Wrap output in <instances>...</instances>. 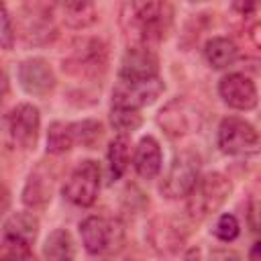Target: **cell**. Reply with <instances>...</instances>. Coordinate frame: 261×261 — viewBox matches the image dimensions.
I'll list each match as a JSON object with an SVG mask.
<instances>
[{
	"label": "cell",
	"instance_id": "6da1fadb",
	"mask_svg": "<svg viewBox=\"0 0 261 261\" xmlns=\"http://www.w3.org/2000/svg\"><path fill=\"white\" fill-rule=\"evenodd\" d=\"M120 29L130 45L159 43L171 29L173 8L167 0H124L120 8Z\"/></svg>",
	"mask_w": 261,
	"mask_h": 261
},
{
	"label": "cell",
	"instance_id": "7a4b0ae2",
	"mask_svg": "<svg viewBox=\"0 0 261 261\" xmlns=\"http://www.w3.org/2000/svg\"><path fill=\"white\" fill-rule=\"evenodd\" d=\"M232 192L230 179L220 171H210L200 175L194 190L188 194V212L194 220H204L228 200Z\"/></svg>",
	"mask_w": 261,
	"mask_h": 261
},
{
	"label": "cell",
	"instance_id": "3957f363",
	"mask_svg": "<svg viewBox=\"0 0 261 261\" xmlns=\"http://www.w3.org/2000/svg\"><path fill=\"white\" fill-rule=\"evenodd\" d=\"M157 124L169 139H179L192 133H198L204 124V110L200 104L186 96L171 98L159 112Z\"/></svg>",
	"mask_w": 261,
	"mask_h": 261
},
{
	"label": "cell",
	"instance_id": "277c9868",
	"mask_svg": "<svg viewBox=\"0 0 261 261\" xmlns=\"http://www.w3.org/2000/svg\"><path fill=\"white\" fill-rule=\"evenodd\" d=\"M106 45L100 39H77L63 59V71L80 80H100L106 73Z\"/></svg>",
	"mask_w": 261,
	"mask_h": 261
},
{
	"label": "cell",
	"instance_id": "5b68a950",
	"mask_svg": "<svg viewBox=\"0 0 261 261\" xmlns=\"http://www.w3.org/2000/svg\"><path fill=\"white\" fill-rule=\"evenodd\" d=\"M4 130L14 147L22 151H33L39 143V130H41L39 108L29 102L16 104L4 114Z\"/></svg>",
	"mask_w": 261,
	"mask_h": 261
},
{
	"label": "cell",
	"instance_id": "8992f818",
	"mask_svg": "<svg viewBox=\"0 0 261 261\" xmlns=\"http://www.w3.org/2000/svg\"><path fill=\"white\" fill-rule=\"evenodd\" d=\"M200 179V159L192 151H181L173 157L159 192L167 200H179L188 198V194L194 190V186Z\"/></svg>",
	"mask_w": 261,
	"mask_h": 261
},
{
	"label": "cell",
	"instance_id": "52a82bcc",
	"mask_svg": "<svg viewBox=\"0 0 261 261\" xmlns=\"http://www.w3.org/2000/svg\"><path fill=\"white\" fill-rule=\"evenodd\" d=\"M216 143L226 155H251L259 151V133L249 120L241 116H226L218 124Z\"/></svg>",
	"mask_w": 261,
	"mask_h": 261
},
{
	"label": "cell",
	"instance_id": "ba28073f",
	"mask_svg": "<svg viewBox=\"0 0 261 261\" xmlns=\"http://www.w3.org/2000/svg\"><path fill=\"white\" fill-rule=\"evenodd\" d=\"M100 177H102V171H100L98 161L94 159L80 161L63 186L65 200L80 208L92 206L100 192Z\"/></svg>",
	"mask_w": 261,
	"mask_h": 261
},
{
	"label": "cell",
	"instance_id": "9c48e42d",
	"mask_svg": "<svg viewBox=\"0 0 261 261\" xmlns=\"http://www.w3.org/2000/svg\"><path fill=\"white\" fill-rule=\"evenodd\" d=\"M80 237L90 255H104L122 247V226L104 216H86L80 222Z\"/></svg>",
	"mask_w": 261,
	"mask_h": 261
},
{
	"label": "cell",
	"instance_id": "30bf717a",
	"mask_svg": "<svg viewBox=\"0 0 261 261\" xmlns=\"http://www.w3.org/2000/svg\"><path fill=\"white\" fill-rule=\"evenodd\" d=\"M165 90V84L161 77H147V80H122L114 84L112 90V106H124V108H145L153 104Z\"/></svg>",
	"mask_w": 261,
	"mask_h": 261
},
{
	"label": "cell",
	"instance_id": "8fae6325",
	"mask_svg": "<svg viewBox=\"0 0 261 261\" xmlns=\"http://www.w3.org/2000/svg\"><path fill=\"white\" fill-rule=\"evenodd\" d=\"M16 77H18L20 88L29 96H37V98L49 96L55 90V84H57L51 65L43 57L22 59L16 67Z\"/></svg>",
	"mask_w": 261,
	"mask_h": 261
},
{
	"label": "cell",
	"instance_id": "7c38bea8",
	"mask_svg": "<svg viewBox=\"0 0 261 261\" xmlns=\"http://www.w3.org/2000/svg\"><path fill=\"white\" fill-rule=\"evenodd\" d=\"M218 94L222 98V102L228 108L234 110H253L259 102L257 96V88L253 84L251 77H247L245 73H226L220 84H218Z\"/></svg>",
	"mask_w": 261,
	"mask_h": 261
},
{
	"label": "cell",
	"instance_id": "4fadbf2b",
	"mask_svg": "<svg viewBox=\"0 0 261 261\" xmlns=\"http://www.w3.org/2000/svg\"><path fill=\"white\" fill-rule=\"evenodd\" d=\"M159 73V59L147 45H130L118 67V77L122 80H147L157 77Z\"/></svg>",
	"mask_w": 261,
	"mask_h": 261
},
{
	"label": "cell",
	"instance_id": "5bb4252c",
	"mask_svg": "<svg viewBox=\"0 0 261 261\" xmlns=\"http://www.w3.org/2000/svg\"><path fill=\"white\" fill-rule=\"evenodd\" d=\"M163 165V153H161V145L155 137L145 135L133 153V167L137 171V175L141 179H155L161 171Z\"/></svg>",
	"mask_w": 261,
	"mask_h": 261
},
{
	"label": "cell",
	"instance_id": "9a60e30c",
	"mask_svg": "<svg viewBox=\"0 0 261 261\" xmlns=\"http://www.w3.org/2000/svg\"><path fill=\"white\" fill-rule=\"evenodd\" d=\"M39 220L31 212H12L2 224V243L0 245H31L37 241Z\"/></svg>",
	"mask_w": 261,
	"mask_h": 261
},
{
	"label": "cell",
	"instance_id": "2e32d148",
	"mask_svg": "<svg viewBox=\"0 0 261 261\" xmlns=\"http://www.w3.org/2000/svg\"><path fill=\"white\" fill-rule=\"evenodd\" d=\"M147 239L151 243V247L157 251V253H175L184 247L186 243V234L184 230L179 228L177 222L169 220V218H155L151 224H149V230H147Z\"/></svg>",
	"mask_w": 261,
	"mask_h": 261
},
{
	"label": "cell",
	"instance_id": "e0dca14e",
	"mask_svg": "<svg viewBox=\"0 0 261 261\" xmlns=\"http://www.w3.org/2000/svg\"><path fill=\"white\" fill-rule=\"evenodd\" d=\"M51 194H53V179L49 171L43 165H39L27 177V184L22 188V202L33 210H43L51 202Z\"/></svg>",
	"mask_w": 261,
	"mask_h": 261
},
{
	"label": "cell",
	"instance_id": "ac0fdd59",
	"mask_svg": "<svg viewBox=\"0 0 261 261\" xmlns=\"http://www.w3.org/2000/svg\"><path fill=\"white\" fill-rule=\"evenodd\" d=\"M204 57L210 67L224 69V67H230L239 59V47L228 37H212L204 45Z\"/></svg>",
	"mask_w": 261,
	"mask_h": 261
},
{
	"label": "cell",
	"instance_id": "d6986e66",
	"mask_svg": "<svg viewBox=\"0 0 261 261\" xmlns=\"http://www.w3.org/2000/svg\"><path fill=\"white\" fill-rule=\"evenodd\" d=\"M61 16L69 29H88L98 20V12L92 0H63Z\"/></svg>",
	"mask_w": 261,
	"mask_h": 261
},
{
	"label": "cell",
	"instance_id": "ffe728a7",
	"mask_svg": "<svg viewBox=\"0 0 261 261\" xmlns=\"http://www.w3.org/2000/svg\"><path fill=\"white\" fill-rule=\"evenodd\" d=\"M130 139L128 135H118L116 139L110 141L108 145V153H106V159H108V173L112 179H120L124 175V171L128 169V163H130Z\"/></svg>",
	"mask_w": 261,
	"mask_h": 261
},
{
	"label": "cell",
	"instance_id": "44dd1931",
	"mask_svg": "<svg viewBox=\"0 0 261 261\" xmlns=\"http://www.w3.org/2000/svg\"><path fill=\"white\" fill-rule=\"evenodd\" d=\"M43 257L45 259H55V261H65L75 257V247L73 239L65 228H55L43 245Z\"/></svg>",
	"mask_w": 261,
	"mask_h": 261
},
{
	"label": "cell",
	"instance_id": "7402d4cb",
	"mask_svg": "<svg viewBox=\"0 0 261 261\" xmlns=\"http://www.w3.org/2000/svg\"><path fill=\"white\" fill-rule=\"evenodd\" d=\"M73 145H75V139H73L71 122L55 120V122L49 124V130H47V153L61 155V153L69 151Z\"/></svg>",
	"mask_w": 261,
	"mask_h": 261
},
{
	"label": "cell",
	"instance_id": "603a6c76",
	"mask_svg": "<svg viewBox=\"0 0 261 261\" xmlns=\"http://www.w3.org/2000/svg\"><path fill=\"white\" fill-rule=\"evenodd\" d=\"M71 130H73L75 145H82L86 149H94L104 135V126L96 118H84V120L71 122Z\"/></svg>",
	"mask_w": 261,
	"mask_h": 261
},
{
	"label": "cell",
	"instance_id": "cb8c5ba5",
	"mask_svg": "<svg viewBox=\"0 0 261 261\" xmlns=\"http://www.w3.org/2000/svg\"><path fill=\"white\" fill-rule=\"evenodd\" d=\"M110 124L118 135H133L141 124L143 116L137 108H124V106H112L110 110Z\"/></svg>",
	"mask_w": 261,
	"mask_h": 261
},
{
	"label": "cell",
	"instance_id": "d4e9b609",
	"mask_svg": "<svg viewBox=\"0 0 261 261\" xmlns=\"http://www.w3.org/2000/svg\"><path fill=\"white\" fill-rule=\"evenodd\" d=\"M241 232V226H239V220L234 214H220L212 226V234L218 239V241H224V243H230L239 237Z\"/></svg>",
	"mask_w": 261,
	"mask_h": 261
},
{
	"label": "cell",
	"instance_id": "484cf974",
	"mask_svg": "<svg viewBox=\"0 0 261 261\" xmlns=\"http://www.w3.org/2000/svg\"><path fill=\"white\" fill-rule=\"evenodd\" d=\"M14 39H16V33H14V29H12V18H10L8 8H4V12H2V33H0L2 49L10 51L12 45H14Z\"/></svg>",
	"mask_w": 261,
	"mask_h": 261
},
{
	"label": "cell",
	"instance_id": "4316f807",
	"mask_svg": "<svg viewBox=\"0 0 261 261\" xmlns=\"http://www.w3.org/2000/svg\"><path fill=\"white\" fill-rule=\"evenodd\" d=\"M247 220H249L251 232H255L257 237H261V200H251L249 202Z\"/></svg>",
	"mask_w": 261,
	"mask_h": 261
},
{
	"label": "cell",
	"instance_id": "83f0119b",
	"mask_svg": "<svg viewBox=\"0 0 261 261\" xmlns=\"http://www.w3.org/2000/svg\"><path fill=\"white\" fill-rule=\"evenodd\" d=\"M261 6V0H232V8L241 14H251Z\"/></svg>",
	"mask_w": 261,
	"mask_h": 261
},
{
	"label": "cell",
	"instance_id": "f1b7e54d",
	"mask_svg": "<svg viewBox=\"0 0 261 261\" xmlns=\"http://www.w3.org/2000/svg\"><path fill=\"white\" fill-rule=\"evenodd\" d=\"M249 37L253 41V45L257 49H261V22H255L251 29H249Z\"/></svg>",
	"mask_w": 261,
	"mask_h": 261
},
{
	"label": "cell",
	"instance_id": "f546056e",
	"mask_svg": "<svg viewBox=\"0 0 261 261\" xmlns=\"http://www.w3.org/2000/svg\"><path fill=\"white\" fill-rule=\"evenodd\" d=\"M249 259H261V239L251 247V251H249Z\"/></svg>",
	"mask_w": 261,
	"mask_h": 261
},
{
	"label": "cell",
	"instance_id": "4dcf8cb0",
	"mask_svg": "<svg viewBox=\"0 0 261 261\" xmlns=\"http://www.w3.org/2000/svg\"><path fill=\"white\" fill-rule=\"evenodd\" d=\"M188 2H204V0H188Z\"/></svg>",
	"mask_w": 261,
	"mask_h": 261
}]
</instances>
